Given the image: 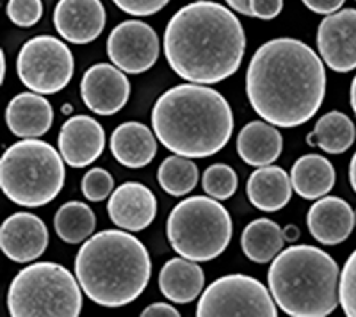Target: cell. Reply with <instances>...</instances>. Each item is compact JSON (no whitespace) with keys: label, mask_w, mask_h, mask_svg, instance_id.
<instances>
[{"label":"cell","mask_w":356,"mask_h":317,"mask_svg":"<svg viewBox=\"0 0 356 317\" xmlns=\"http://www.w3.org/2000/svg\"><path fill=\"white\" fill-rule=\"evenodd\" d=\"M349 102H351L353 113L356 114V75L351 81V90H349Z\"/></svg>","instance_id":"ab89813d"},{"label":"cell","mask_w":356,"mask_h":317,"mask_svg":"<svg viewBox=\"0 0 356 317\" xmlns=\"http://www.w3.org/2000/svg\"><path fill=\"white\" fill-rule=\"evenodd\" d=\"M161 54L155 29L139 20L118 24L107 38V56L125 74H145L157 63Z\"/></svg>","instance_id":"8fae6325"},{"label":"cell","mask_w":356,"mask_h":317,"mask_svg":"<svg viewBox=\"0 0 356 317\" xmlns=\"http://www.w3.org/2000/svg\"><path fill=\"white\" fill-rule=\"evenodd\" d=\"M355 227H356V211H355Z\"/></svg>","instance_id":"b9f144b4"},{"label":"cell","mask_w":356,"mask_h":317,"mask_svg":"<svg viewBox=\"0 0 356 317\" xmlns=\"http://www.w3.org/2000/svg\"><path fill=\"white\" fill-rule=\"evenodd\" d=\"M49 248V228L40 216L15 212L0 228V250L9 261L29 264Z\"/></svg>","instance_id":"5bb4252c"},{"label":"cell","mask_w":356,"mask_h":317,"mask_svg":"<svg viewBox=\"0 0 356 317\" xmlns=\"http://www.w3.org/2000/svg\"><path fill=\"white\" fill-rule=\"evenodd\" d=\"M157 180L162 191L175 198H180V196L189 195L198 186L200 171L191 158L173 154L161 163Z\"/></svg>","instance_id":"83f0119b"},{"label":"cell","mask_w":356,"mask_h":317,"mask_svg":"<svg viewBox=\"0 0 356 317\" xmlns=\"http://www.w3.org/2000/svg\"><path fill=\"white\" fill-rule=\"evenodd\" d=\"M284 228L269 218L253 220L243 230L241 250L251 262L267 264L284 250Z\"/></svg>","instance_id":"d4e9b609"},{"label":"cell","mask_w":356,"mask_h":317,"mask_svg":"<svg viewBox=\"0 0 356 317\" xmlns=\"http://www.w3.org/2000/svg\"><path fill=\"white\" fill-rule=\"evenodd\" d=\"M8 310L13 317H77L82 310V287L65 266L29 264L9 285Z\"/></svg>","instance_id":"52a82bcc"},{"label":"cell","mask_w":356,"mask_h":317,"mask_svg":"<svg viewBox=\"0 0 356 317\" xmlns=\"http://www.w3.org/2000/svg\"><path fill=\"white\" fill-rule=\"evenodd\" d=\"M225 2H227L228 8H230L232 11L244 15V17H251L250 0H225Z\"/></svg>","instance_id":"8d00e7d4"},{"label":"cell","mask_w":356,"mask_h":317,"mask_svg":"<svg viewBox=\"0 0 356 317\" xmlns=\"http://www.w3.org/2000/svg\"><path fill=\"white\" fill-rule=\"evenodd\" d=\"M17 72L29 91L56 95L72 82L75 59L66 43L44 34L25 41L18 52Z\"/></svg>","instance_id":"9c48e42d"},{"label":"cell","mask_w":356,"mask_h":317,"mask_svg":"<svg viewBox=\"0 0 356 317\" xmlns=\"http://www.w3.org/2000/svg\"><path fill=\"white\" fill-rule=\"evenodd\" d=\"M335 180V168L323 155L307 154L292 164V189L303 200H319L330 195Z\"/></svg>","instance_id":"cb8c5ba5"},{"label":"cell","mask_w":356,"mask_h":317,"mask_svg":"<svg viewBox=\"0 0 356 317\" xmlns=\"http://www.w3.org/2000/svg\"><path fill=\"white\" fill-rule=\"evenodd\" d=\"M81 191L89 202L107 200L114 191L113 175L104 168H93V170L86 171L81 182Z\"/></svg>","instance_id":"f546056e"},{"label":"cell","mask_w":356,"mask_h":317,"mask_svg":"<svg viewBox=\"0 0 356 317\" xmlns=\"http://www.w3.org/2000/svg\"><path fill=\"white\" fill-rule=\"evenodd\" d=\"M324 63L296 38H275L257 49L246 70V97L264 122L294 129L310 122L326 97Z\"/></svg>","instance_id":"6da1fadb"},{"label":"cell","mask_w":356,"mask_h":317,"mask_svg":"<svg viewBox=\"0 0 356 317\" xmlns=\"http://www.w3.org/2000/svg\"><path fill=\"white\" fill-rule=\"evenodd\" d=\"M143 317H180V312L170 303H152L141 312Z\"/></svg>","instance_id":"d590c367"},{"label":"cell","mask_w":356,"mask_h":317,"mask_svg":"<svg viewBox=\"0 0 356 317\" xmlns=\"http://www.w3.org/2000/svg\"><path fill=\"white\" fill-rule=\"evenodd\" d=\"M339 278L335 259L310 244L282 250L267 271L273 300L291 317H326L335 312Z\"/></svg>","instance_id":"5b68a950"},{"label":"cell","mask_w":356,"mask_h":317,"mask_svg":"<svg viewBox=\"0 0 356 317\" xmlns=\"http://www.w3.org/2000/svg\"><path fill=\"white\" fill-rule=\"evenodd\" d=\"M75 277L88 300L120 309L145 293L152 277L150 253L127 230H104L82 243Z\"/></svg>","instance_id":"277c9868"},{"label":"cell","mask_w":356,"mask_h":317,"mask_svg":"<svg viewBox=\"0 0 356 317\" xmlns=\"http://www.w3.org/2000/svg\"><path fill=\"white\" fill-rule=\"evenodd\" d=\"M301 2H303L312 13L328 17V15L340 11L346 0H301Z\"/></svg>","instance_id":"e575fe53"},{"label":"cell","mask_w":356,"mask_h":317,"mask_svg":"<svg viewBox=\"0 0 356 317\" xmlns=\"http://www.w3.org/2000/svg\"><path fill=\"white\" fill-rule=\"evenodd\" d=\"M239 186V179L234 168L228 164H212L205 170L202 177L203 191L216 200H228L235 195Z\"/></svg>","instance_id":"f1b7e54d"},{"label":"cell","mask_w":356,"mask_h":317,"mask_svg":"<svg viewBox=\"0 0 356 317\" xmlns=\"http://www.w3.org/2000/svg\"><path fill=\"white\" fill-rule=\"evenodd\" d=\"M195 2H200V0H195Z\"/></svg>","instance_id":"7bdbcfd3"},{"label":"cell","mask_w":356,"mask_h":317,"mask_svg":"<svg viewBox=\"0 0 356 317\" xmlns=\"http://www.w3.org/2000/svg\"><path fill=\"white\" fill-rule=\"evenodd\" d=\"M198 317H276L278 305L271 291L248 275H227L212 282L202 293L196 305Z\"/></svg>","instance_id":"30bf717a"},{"label":"cell","mask_w":356,"mask_h":317,"mask_svg":"<svg viewBox=\"0 0 356 317\" xmlns=\"http://www.w3.org/2000/svg\"><path fill=\"white\" fill-rule=\"evenodd\" d=\"M300 228L296 227V225H289V227H285L284 230V237L287 243H296V241L300 239Z\"/></svg>","instance_id":"74e56055"},{"label":"cell","mask_w":356,"mask_h":317,"mask_svg":"<svg viewBox=\"0 0 356 317\" xmlns=\"http://www.w3.org/2000/svg\"><path fill=\"white\" fill-rule=\"evenodd\" d=\"M339 305L348 317H356V250L349 255L339 278Z\"/></svg>","instance_id":"4dcf8cb0"},{"label":"cell","mask_w":356,"mask_h":317,"mask_svg":"<svg viewBox=\"0 0 356 317\" xmlns=\"http://www.w3.org/2000/svg\"><path fill=\"white\" fill-rule=\"evenodd\" d=\"M284 150L278 127L267 122H250L237 136V154L253 168L271 166Z\"/></svg>","instance_id":"603a6c76"},{"label":"cell","mask_w":356,"mask_h":317,"mask_svg":"<svg viewBox=\"0 0 356 317\" xmlns=\"http://www.w3.org/2000/svg\"><path fill=\"white\" fill-rule=\"evenodd\" d=\"M349 182H351L353 191L356 193V152L353 155L351 163H349Z\"/></svg>","instance_id":"f35d334b"},{"label":"cell","mask_w":356,"mask_h":317,"mask_svg":"<svg viewBox=\"0 0 356 317\" xmlns=\"http://www.w3.org/2000/svg\"><path fill=\"white\" fill-rule=\"evenodd\" d=\"M157 198L139 182L118 186L107 202V214L114 227L127 232H141L154 223L157 216Z\"/></svg>","instance_id":"e0dca14e"},{"label":"cell","mask_w":356,"mask_h":317,"mask_svg":"<svg viewBox=\"0 0 356 317\" xmlns=\"http://www.w3.org/2000/svg\"><path fill=\"white\" fill-rule=\"evenodd\" d=\"M250 204L262 212H278L291 202V175L280 166L257 168L246 184Z\"/></svg>","instance_id":"7402d4cb"},{"label":"cell","mask_w":356,"mask_h":317,"mask_svg":"<svg viewBox=\"0 0 356 317\" xmlns=\"http://www.w3.org/2000/svg\"><path fill=\"white\" fill-rule=\"evenodd\" d=\"M6 123L17 138H41L52 127L54 109L44 95L27 91L11 98L6 109Z\"/></svg>","instance_id":"d6986e66"},{"label":"cell","mask_w":356,"mask_h":317,"mask_svg":"<svg viewBox=\"0 0 356 317\" xmlns=\"http://www.w3.org/2000/svg\"><path fill=\"white\" fill-rule=\"evenodd\" d=\"M234 113L214 88L178 84L164 91L152 109V129L171 154L207 158L221 152L234 134Z\"/></svg>","instance_id":"3957f363"},{"label":"cell","mask_w":356,"mask_h":317,"mask_svg":"<svg viewBox=\"0 0 356 317\" xmlns=\"http://www.w3.org/2000/svg\"><path fill=\"white\" fill-rule=\"evenodd\" d=\"M81 97L91 113L113 116L129 102L130 82L125 72L118 66L98 63L86 70L82 75Z\"/></svg>","instance_id":"4fadbf2b"},{"label":"cell","mask_w":356,"mask_h":317,"mask_svg":"<svg viewBox=\"0 0 356 317\" xmlns=\"http://www.w3.org/2000/svg\"><path fill=\"white\" fill-rule=\"evenodd\" d=\"M308 232L317 243L335 246L344 243L355 228V211L339 196H323L316 200L307 214Z\"/></svg>","instance_id":"ac0fdd59"},{"label":"cell","mask_w":356,"mask_h":317,"mask_svg":"<svg viewBox=\"0 0 356 317\" xmlns=\"http://www.w3.org/2000/svg\"><path fill=\"white\" fill-rule=\"evenodd\" d=\"M164 57L180 79L212 86L227 81L243 65L246 34L227 6L200 0L175 13L164 31Z\"/></svg>","instance_id":"7a4b0ae2"},{"label":"cell","mask_w":356,"mask_h":317,"mask_svg":"<svg viewBox=\"0 0 356 317\" xmlns=\"http://www.w3.org/2000/svg\"><path fill=\"white\" fill-rule=\"evenodd\" d=\"M106 8L100 0H59L54 9L57 34L73 45L93 43L106 27Z\"/></svg>","instance_id":"9a60e30c"},{"label":"cell","mask_w":356,"mask_h":317,"mask_svg":"<svg viewBox=\"0 0 356 317\" xmlns=\"http://www.w3.org/2000/svg\"><path fill=\"white\" fill-rule=\"evenodd\" d=\"M109 148L122 166L139 170L148 166L157 155V138L143 123L125 122L111 134Z\"/></svg>","instance_id":"ffe728a7"},{"label":"cell","mask_w":356,"mask_h":317,"mask_svg":"<svg viewBox=\"0 0 356 317\" xmlns=\"http://www.w3.org/2000/svg\"><path fill=\"white\" fill-rule=\"evenodd\" d=\"M166 236L184 259L209 262L227 252L234 236L230 212L212 196H191L168 216Z\"/></svg>","instance_id":"ba28073f"},{"label":"cell","mask_w":356,"mask_h":317,"mask_svg":"<svg viewBox=\"0 0 356 317\" xmlns=\"http://www.w3.org/2000/svg\"><path fill=\"white\" fill-rule=\"evenodd\" d=\"M116 8L132 17H152L170 4V0H113Z\"/></svg>","instance_id":"d6a6232c"},{"label":"cell","mask_w":356,"mask_h":317,"mask_svg":"<svg viewBox=\"0 0 356 317\" xmlns=\"http://www.w3.org/2000/svg\"><path fill=\"white\" fill-rule=\"evenodd\" d=\"M317 50L332 72L356 70V9H340L323 18L317 29Z\"/></svg>","instance_id":"7c38bea8"},{"label":"cell","mask_w":356,"mask_h":317,"mask_svg":"<svg viewBox=\"0 0 356 317\" xmlns=\"http://www.w3.org/2000/svg\"><path fill=\"white\" fill-rule=\"evenodd\" d=\"M0 63H2V72H0V82L6 81V72H8V63H6L4 50L0 52Z\"/></svg>","instance_id":"60d3db41"},{"label":"cell","mask_w":356,"mask_h":317,"mask_svg":"<svg viewBox=\"0 0 356 317\" xmlns=\"http://www.w3.org/2000/svg\"><path fill=\"white\" fill-rule=\"evenodd\" d=\"M203 287L205 273L200 268V262L189 261L184 257L168 261L159 273V289L171 303L187 305L202 296Z\"/></svg>","instance_id":"44dd1931"},{"label":"cell","mask_w":356,"mask_h":317,"mask_svg":"<svg viewBox=\"0 0 356 317\" xmlns=\"http://www.w3.org/2000/svg\"><path fill=\"white\" fill-rule=\"evenodd\" d=\"M284 9V0H250L251 17L260 20H273Z\"/></svg>","instance_id":"836d02e7"},{"label":"cell","mask_w":356,"mask_h":317,"mask_svg":"<svg viewBox=\"0 0 356 317\" xmlns=\"http://www.w3.org/2000/svg\"><path fill=\"white\" fill-rule=\"evenodd\" d=\"M97 228V216L91 207L82 202H68L57 209L54 218V230L66 244H81L93 236Z\"/></svg>","instance_id":"4316f807"},{"label":"cell","mask_w":356,"mask_h":317,"mask_svg":"<svg viewBox=\"0 0 356 317\" xmlns=\"http://www.w3.org/2000/svg\"><path fill=\"white\" fill-rule=\"evenodd\" d=\"M65 179L61 152L38 138L15 143L0 158V187L20 207L50 204L63 191Z\"/></svg>","instance_id":"8992f818"},{"label":"cell","mask_w":356,"mask_h":317,"mask_svg":"<svg viewBox=\"0 0 356 317\" xmlns=\"http://www.w3.org/2000/svg\"><path fill=\"white\" fill-rule=\"evenodd\" d=\"M312 134L316 138V147L330 155H339L353 147L356 139V127L348 114L330 111L317 120Z\"/></svg>","instance_id":"484cf974"},{"label":"cell","mask_w":356,"mask_h":317,"mask_svg":"<svg viewBox=\"0 0 356 317\" xmlns=\"http://www.w3.org/2000/svg\"><path fill=\"white\" fill-rule=\"evenodd\" d=\"M57 147L68 166L86 168L106 150V131L91 116L77 114L63 123Z\"/></svg>","instance_id":"2e32d148"},{"label":"cell","mask_w":356,"mask_h":317,"mask_svg":"<svg viewBox=\"0 0 356 317\" xmlns=\"http://www.w3.org/2000/svg\"><path fill=\"white\" fill-rule=\"evenodd\" d=\"M8 18L17 27H33L43 17V2L41 0H9Z\"/></svg>","instance_id":"1f68e13d"}]
</instances>
